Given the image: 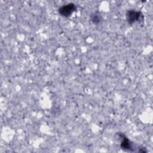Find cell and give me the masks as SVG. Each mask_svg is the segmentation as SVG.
I'll use <instances>...</instances> for the list:
<instances>
[{"mask_svg": "<svg viewBox=\"0 0 153 153\" xmlns=\"http://www.w3.org/2000/svg\"><path fill=\"white\" fill-rule=\"evenodd\" d=\"M118 137L120 139V146L124 151H128V152H146V150H145V148L137 147L134 145V143L130 140L124 134L119 133Z\"/></svg>", "mask_w": 153, "mask_h": 153, "instance_id": "obj_1", "label": "cell"}, {"mask_svg": "<svg viewBox=\"0 0 153 153\" xmlns=\"http://www.w3.org/2000/svg\"><path fill=\"white\" fill-rule=\"evenodd\" d=\"M126 19L128 23L133 24L136 22L140 23L143 20V16L140 11L128 10L126 13Z\"/></svg>", "mask_w": 153, "mask_h": 153, "instance_id": "obj_2", "label": "cell"}, {"mask_svg": "<svg viewBox=\"0 0 153 153\" xmlns=\"http://www.w3.org/2000/svg\"><path fill=\"white\" fill-rule=\"evenodd\" d=\"M76 10V7L74 4H68L60 7L59 9L60 14L64 17L70 16Z\"/></svg>", "mask_w": 153, "mask_h": 153, "instance_id": "obj_3", "label": "cell"}, {"mask_svg": "<svg viewBox=\"0 0 153 153\" xmlns=\"http://www.w3.org/2000/svg\"><path fill=\"white\" fill-rule=\"evenodd\" d=\"M90 19H91L92 23H94V25L99 24L100 23H101V22L102 20L101 15L100 14H97V13H94V14H92Z\"/></svg>", "mask_w": 153, "mask_h": 153, "instance_id": "obj_4", "label": "cell"}]
</instances>
